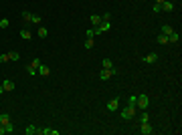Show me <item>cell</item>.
I'll return each mask as SVG.
<instances>
[{"label":"cell","instance_id":"obj_28","mask_svg":"<svg viewBox=\"0 0 182 135\" xmlns=\"http://www.w3.org/2000/svg\"><path fill=\"white\" fill-rule=\"evenodd\" d=\"M93 45H95V42H93V39H87V40H85V49H93Z\"/></svg>","mask_w":182,"mask_h":135},{"label":"cell","instance_id":"obj_16","mask_svg":"<svg viewBox=\"0 0 182 135\" xmlns=\"http://www.w3.org/2000/svg\"><path fill=\"white\" fill-rule=\"evenodd\" d=\"M24 133H26V135H37V133H39V129H37L34 125H29V127L24 129Z\"/></svg>","mask_w":182,"mask_h":135},{"label":"cell","instance_id":"obj_23","mask_svg":"<svg viewBox=\"0 0 182 135\" xmlns=\"http://www.w3.org/2000/svg\"><path fill=\"white\" fill-rule=\"evenodd\" d=\"M8 56H10V61H18V59H20V55H18L16 51H10V52H8Z\"/></svg>","mask_w":182,"mask_h":135},{"label":"cell","instance_id":"obj_19","mask_svg":"<svg viewBox=\"0 0 182 135\" xmlns=\"http://www.w3.org/2000/svg\"><path fill=\"white\" fill-rule=\"evenodd\" d=\"M95 28H87V30H85V36H87V39H95Z\"/></svg>","mask_w":182,"mask_h":135},{"label":"cell","instance_id":"obj_17","mask_svg":"<svg viewBox=\"0 0 182 135\" xmlns=\"http://www.w3.org/2000/svg\"><path fill=\"white\" fill-rule=\"evenodd\" d=\"M172 32H174V30H172L170 24H162V34H166V36H168V34H172Z\"/></svg>","mask_w":182,"mask_h":135},{"label":"cell","instance_id":"obj_11","mask_svg":"<svg viewBox=\"0 0 182 135\" xmlns=\"http://www.w3.org/2000/svg\"><path fill=\"white\" fill-rule=\"evenodd\" d=\"M10 123V115L8 113H0V125H8Z\"/></svg>","mask_w":182,"mask_h":135},{"label":"cell","instance_id":"obj_32","mask_svg":"<svg viewBox=\"0 0 182 135\" xmlns=\"http://www.w3.org/2000/svg\"><path fill=\"white\" fill-rule=\"evenodd\" d=\"M6 133V129H4V125H0V135H4Z\"/></svg>","mask_w":182,"mask_h":135},{"label":"cell","instance_id":"obj_29","mask_svg":"<svg viewBox=\"0 0 182 135\" xmlns=\"http://www.w3.org/2000/svg\"><path fill=\"white\" fill-rule=\"evenodd\" d=\"M4 129H6V133H12V131H14V125L8 123V125H4Z\"/></svg>","mask_w":182,"mask_h":135},{"label":"cell","instance_id":"obj_7","mask_svg":"<svg viewBox=\"0 0 182 135\" xmlns=\"http://www.w3.org/2000/svg\"><path fill=\"white\" fill-rule=\"evenodd\" d=\"M37 73H39L40 77H49V75H51V69H49V67H45V65H40V67L37 69Z\"/></svg>","mask_w":182,"mask_h":135},{"label":"cell","instance_id":"obj_1","mask_svg":"<svg viewBox=\"0 0 182 135\" xmlns=\"http://www.w3.org/2000/svg\"><path fill=\"white\" fill-rule=\"evenodd\" d=\"M150 105V97L148 95H138V101H136V107L142 109V111H146Z\"/></svg>","mask_w":182,"mask_h":135},{"label":"cell","instance_id":"obj_34","mask_svg":"<svg viewBox=\"0 0 182 135\" xmlns=\"http://www.w3.org/2000/svg\"><path fill=\"white\" fill-rule=\"evenodd\" d=\"M162 2H164V0H156V4H162Z\"/></svg>","mask_w":182,"mask_h":135},{"label":"cell","instance_id":"obj_33","mask_svg":"<svg viewBox=\"0 0 182 135\" xmlns=\"http://www.w3.org/2000/svg\"><path fill=\"white\" fill-rule=\"evenodd\" d=\"M2 93H4V89H2V85H0V95H2Z\"/></svg>","mask_w":182,"mask_h":135},{"label":"cell","instance_id":"obj_21","mask_svg":"<svg viewBox=\"0 0 182 135\" xmlns=\"http://www.w3.org/2000/svg\"><path fill=\"white\" fill-rule=\"evenodd\" d=\"M150 121V113H142L140 115V123H148Z\"/></svg>","mask_w":182,"mask_h":135},{"label":"cell","instance_id":"obj_22","mask_svg":"<svg viewBox=\"0 0 182 135\" xmlns=\"http://www.w3.org/2000/svg\"><path fill=\"white\" fill-rule=\"evenodd\" d=\"M136 101H138V95H130V97H128V105H134V107H136Z\"/></svg>","mask_w":182,"mask_h":135},{"label":"cell","instance_id":"obj_3","mask_svg":"<svg viewBox=\"0 0 182 135\" xmlns=\"http://www.w3.org/2000/svg\"><path fill=\"white\" fill-rule=\"evenodd\" d=\"M117 73V69H101V73H99V77H101V79H111V77H114V75Z\"/></svg>","mask_w":182,"mask_h":135},{"label":"cell","instance_id":"obj_26","mask_svg":"<svg viewBox=\"0 0 182 135\" xmlns=\"http://www.w3.org/2000/svg\"><path fill=\"white\" fill-rule=\"evenodd\" d=\"M8 24H10L8 18H2V20H0V28H8Z\"/></svg>","mask_w":182,"mask_h":135},{"label":"cell","instance_id":"obj_30","mask_svg":"<svg viewBox=\"0 0 182 135\" xmlns=\"http://www.w3.org/2000/svg\"><path fill=\"white\" fill-rule=\"evenodd\" d=\"M30 65H33L34 69H39V67H40V59H33V62H30Z\"/></svg>","mask_w":182,"mask_h":135},{"label":"cell","instance_id":"obj_18","mask_svg":"<svg viewBox=\"0 0 182 135\" xmlns=\"http://www.w3.org/2000/svg\"><path fill=\"white\" fill-rule=\"evenodd\" d=\"M101 67H103V69H114V62H111V59H103Z\"/></svg>","mask_w":182,"mask_h":135},{"label":"cell","instance_id":"obj_2","mask_svg":"<svg viewBox=\"0 0 182 135\" xmlns=\"http://www.w3.org/2000/svg\"><path fill=\"white\" fill-rule=\"evenodd\" d=\"M134 115H136V107L134 105H128V107H124L121 109V119H134Z\"/></svg>","mask_w":182,"mask_h":135},{"label":"cell","instance_id":"obj_24","mask_svg":"<svg viewBox=\"0 0 182 135\" xmlns=\"http://www.w3.org/2000/svg\"><path fill=\"white\" fill-rule=\"evenodd\" d=\"M26 73H29V75H33V77H34V75H37V69H34L33 65H26Z\"/></svg>","mask_w":182,"mask_h":135},{"label":"cell","instance_id":"obj_15","mask_svg":"<svg viewBox=\"0 0 182 135\" xmlns=\"http://www.w3.org/2000/svg\"><path fill=\"white\" fill-rule=\"evenodd\" d=\"M23 20H24V24H30V22H33V14L24 10V12H23Z\"/></svg>","mask_w":182,"mask_h":135},{"label":"cell","instance_id":"obj_5","mask_svg":"<svg viewBox=\"0 0 182 135\" xmlns=\"http://www.w3.org/2000/svg\"><path fill=\"white\" fill-rule=\"evenodd\" d=\"M142 61L146 62V65H152V62H156V61H158V52H150V55H146V56H144Z\"/></svg>","mask_w":182,"mask_h":135},{"label":"cell","instance_id":"obj_20","mask_svg":"<svg viewBox=\"0 0 182 135\" xmlns=\"http://www.w3.org/2000/svg\"><path fill=\"white\" fill-rule=\"evenodd\" d=\"M160 42V45H168V36L166 34H158V39H156Z\"/></svg>","mask_w":182,"mask_h":135},{"label":"cell","instance_id":"obj_9","mask_svg":"<svg viewBox=\"0 0 182 135\" xmlns=\"http://www.w3.org/2000/svg\"><path fill=\"white\" fill-rule=\"evenodd\" d=\"M168 42H172V45H178V42H180V34H178V32L168 34Z\"/></svg>","mask_w":182,"mask_h":135},{"label":"cell","instance_id":"obj_8","mask_svg":"<svg viewBox=\"0 0 182 135\" xmlns=\"http://www.w3.org/2000/svg\"><path fill=\"white\" fill-rule=\"evenodd\" d=\"M160 8H162L164 12H172V10H174V4H172V2H168V0H164V2L160 4Z\"/></svg>","mask_w":182,"mask_h":135},{"label":"cell","instance_id":"obj_6","mask_svg":"<svg viewBox=\"0 0 182 135\" xmlns=\"http://www.w3.org/2000/svg\"><path fill=\"white\" fill-rule=\"evenodd\" d=\"M117 109H120V99H111V101L107 103V111H117Z\"/></svg>","mask_w":182,"mask_h":135},{"label":"cell","instance_id":"obj_12","mask_svg":"<svg viewBox=\"0 0 182 135\" xmlns=\"http://www.w3.org/2000/svg\"><path fill=\"white\" fill-rule=\"evenodd\" d=\"M37 34H39V39H47V36H49V30H47L45 26H39V30H37Z\"/></svg>","mask_w":182,"mask_h":135},{"label":"cell","instance_id":"obj_14","mask_svg":"<svg viewBox=\"0 0 182 135\" xmlns=\"http://www.w3.org/2000/svg\"><path fill=\"white\" fill-rule=\"evenodd\" d=\"M30 36H33V32H30L29 28H23V30H20V39H24V40H29Z\"/></svg>","mask_w":182,"mask_h":135},{"label":"cell","instance_id":"obj_27","mask_svg":"<svg viewBox=\"0 0 182 135\" xmlns=\"http://www.w3.org/2000/svg\"><path fill=\"white\" fill-rule=\"evenodd\" d=\"M33 22H34V24H40V22H43V16H39V14H33Z\"/></svg>","mask_w":182,"mask_h":135},{"label":"cell","instance_id":"obj_31","mask_svg":"<svg viewBox=\"0 0 182 135\" xmlns=\"http://www.w3.org/2000/svg\"><path fill=\"white\" fill-rule=\"evenodd\" d=\"M152 10H154V12H156V14H158V12H160V10H162V8H160V4H154V6H152Z\"/></svg>","mask_w":182,"mask_h":135},{"label":"cell","instance_id":"obj_25","mask_svg":"<svg viewBox=\"0 0 182 135\" xmlns=\"http://www.w3.org/2000/svg\"><path fill=\"white\" fill-rule=\"evenodd\" d=\"M8 61H10L8 52H2V55H0V62H8Z\"/></svg>","mask_w":182,"mask_h":135},{"label":"cell","instance_id":"obj_13","mask_svg":"<svg viewBox=\"0 0 182 135\" xmlns=\"http://www.w3.org/2000/svg\"><path fill=\"white\" fill-rule=\"evenodd\" d=\"M2 89L4 91H14V81H4V83H2Z\"/></svg>","mask_w":182,"mask_h":135},{"label":"cell","instance_id":"obj_10","mask_svg":"<svg viewBox=\"0 0 182 135\" xmlns=\"http://www.w3.org/2000/svg\"><path fill=\"white\" fill-rule=\"evenodd\" d=\"M89 20H91V24H93V28H95V26H99V24L103 22V20H101V16H97V14H91V18H89Z\"/></svg>","mask_w":182,"mask_h":135},{"label":"cell","instance_id":"obj_4","mask_svg":"<svg viewBox=\"0 0 182 135\" xmlns=\"http://www.w3.org/2000/svg\"><path fill=\"white\" fill-rule=\"evenodd\" d=\"M140 133L142 135H152L154 133V127L150 125V121L148 123H140Z\"/></svg>","mask_w":182,"mask_h":135}]
</instances>
